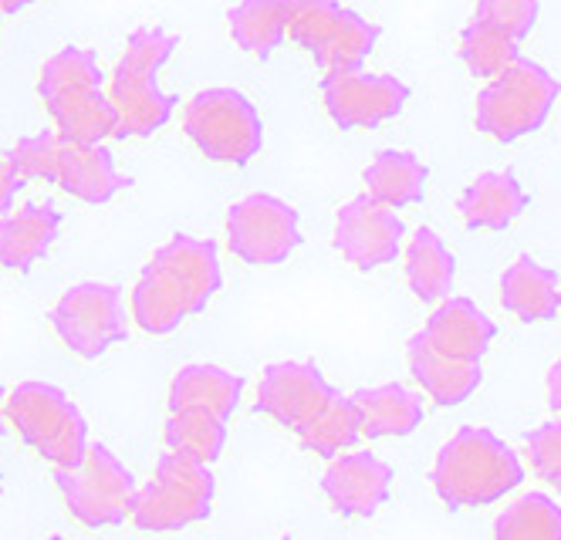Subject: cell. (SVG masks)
<instances>
[{
  "instance_id": "obj_1",
  "label": "cell",
  "mask_w": 561,
  "mask_h": 540,
  "mask_svg": "<svg viewBox=\"0 0 561 540\" xmlns=\"http://www.w3.org/2000/svg\"><path fill=\"white\" fill-rule=\"evenodd\" d=\"M220 284L224 274L217 243L180 233L159 246L142 267L129 298V314L146 335H170L186 318L210 305Z\"/></svg>"
},
{
  "instance_id": "obj_2",
  "label": "cell",
  "mask_w": 561,
  "mask_h": 540,
  "mask_svg": "<svg viewBox=\"0 0 561 540\" xmlns=\"http://www.w3.org/2000/svg\"><path fill=\"white\" fill-rule=\"evenodd\" d=\"M430 483L450 510H477L504 501L525 483V463L497 433L463 426L439 446Z\"/></svg>"
},
{
  "instance_id": "obj_3",
  "label": "cell",
  "mask_w": 561,
  "mask_h": 540,
  "mask_svg": "<svg viewBox=\"0 0 561 540\" xmlns=\"http://www.w3.org/2000/svg\"><path fill=\"white\" fill-rule=\"evenodd\" d=\"M37 99H42L55 133L65 139H118V112L102 85V68L92 51L75 45L55 51L37 74Z\"/></svg>"
},
{
  "instance_id": "obj_4",
  "label": "cell",
  "mask_w": 561,
  "mask_h": 540,
  "mask_svg": "<svg viewBox=\"0 0 561 540\" xmlns=\"http://www.w3.org/2000/svg\"><path fill=\"white\" fill-rule=\"evenodd\" d=\"M180 41L163 27H136L118 58L108 99L118 112V139L152 136L167 126L176 112V99L159 89V71L173 58Z\"/></svg>"
},
{
  "instance_id": "obj_5",
  "label": "cell",
  "mask_w": 561,
  "mask_h": 540,
  "mask_svg": "<svg viewBox=\"0 0 561 540\" xmlns=\"http://www.w3.org/2000/svg\"><path fill=\"white\" fill-rule=\"evenodd\" d=\"M8 423L55 470L82 463L89 452V423L71 395L51 382H21L8 392Z\"/></svg>"
},
{
  "instance_id": "obj_6",
  "label": "cell",
  "mask_w": 561,
  "mask_h": 540,
  "mask_svg": "<svg viewBox=\"0 0 561 540\" xmlns=\"http://www.w3.org/2000/svg\"><path fill=\"white\" fill-rule=\"evenodd\" d=\"M217 480L210 463H199L183 452H167L156 463L146 486L136 493L133 524L146 533H173L207 520L214 510Z\"/></svg>"
},
{
  "instance_id": "obj_7",
  "label": "cell",
  "mask_w": 561,
  "mask_h": 540,
  "mask_svg": "<svg viewBox=\"0 0 561 540\" xmlns=\"http://www.w3.org/2000/svg\"><path fill=\"white\" fill-rule=\"evenodd\" d=\"M558 95V81L541 65L520 58L480 92L477 129L497 142H517L545 126Z\"/></svg>"
},
{
  "instance_id": "obj_8",
  "label": "cell",
  "mask_w": 561,
  "mask_h": 540,
  "mask_svg": "<svg viewBox=\"0 0 561 540\" xmlns=\"http://www.w3.org/2000/svg\"><path fill=\"white\" fill-rule=\"evenodd\" d=\"M55 486L68 514L82 527H115L133 517L136 476L105 443H92L82 463L55 470Z\"/></svg>"
},
{
  "instance_id": "obj_9",
  "label": "cell",
  "mask_w": 561,
  "mask_h": 540,
  "mask_svg": "<svg viewBox=\"0 0 561 540\" xmlns=\"http://www.w3.org/2000/svg\"><path fill=\"white\" fill-rule=\"evenodd\" d=\"M183 129L199 152L224 165H248L264 146L257 108L233 89H207L190 99Z\"/></svg>"
},
{
  "instance_id": "obj_10",
  "label": "cell",
  "mask_w": 561,
  "mask_h": 540,
  "mask_svg": "<svg viewBox=\"0 0 561 540\" xmlns=\"http://www.w3.org/2000/svg\"><path fill=\"white\" fill-rule=\"evenodd\" d=\"M51 331L78 358H102L112 345L129 338V314L123 290L105 280H82L68 287L51 308Z\"/></svg>"
},
{
  "instance_id": "obj_11",
  "label": "cell",
  "mask_w": 561,
  "mask_h": 540,
  "mask_svg": "<svg viewBox=\"0 0 561 540\" xmlns=\"http://www.w3.org/2000/svg\"><path fill=\"white\" fill-rule=\"evenodd\" d=\"M288 37L318 61V68L339 71L363 68L379 41V27L335 0H291Z\"/></svg>"
},
{
  "instance_id": "obj_12",
  "label": "cell",
  "mask_w": 561,
  "mask_h": 540,
  "mask_svg": "<svg viewBox=\"0 0 561 540\" xmlns=\"http://www.w3.org/2000/svg\"><path fill=\"white\" fill-rule=\"evenodd\" d=\"M301 243L298 210L285 199L254 193L230 206L227 214V246L230 254L248 264H280Z\"/></svg>"
},
{
  "instance_id": "obj_13",
  "label": "cell",
  "mask_w": 561,
  "mask_h": 540,
  "mask_svg": "<svg viewBox=\"0 0 561 540\" xmlns=\"http://www.w3.org/2000/svg\"><path fill=\"white\" fill-rule=\"evenodd\" d=\"M322 99L342 129H373L403 112L410 89L389 74H369L363 68L325 71Z\"/></svg>"
},
{
  "instance_id": "obj_14",
  "label": "cell",
  "mask_w": 561,
  "mask_h": 540,
  "mask_svg": "<svg viewBox=\"0 0 561 540\" xmlns=\"http://www.w3.org/2000/svg\"><path fill=\"white\" fill-rule=\"evenodd\" d=\"M403 220L396 217L392 206L373 199L369 193L345 203L335 220V251L355 271H376L392 264L399 246H403Z\"/></svg>"
},
{
  "instance_id": "obj_15",
  "label": "cell",
  "mask_w": 561,
  "mask_h": 540,
  "mask_svg": "<svg viewBox=\"0 0 561 540\" xmlns=\"http://www.w3.org/2000/svg\"><path fill=\"white\" fill-rule=\"evenodd\" d=\"M339 392L311 361H274L257 382V412L301 433Z\"/></svg>"
},
{
  "instance_id": "obj_16",
  "label": "cell",
  "mask_w": 561,
  "mask_h": 540,
  "mask_svg": "<svg viewBox=\"0 0 561 540\" xmlns=\"http://www.w3.org/2000/svg\"><path fill=\"white\" fill-rule=\"evenodd\" d=\"M45 183H55L71 199H82L89 206H102L129 186V180L115 170V159L102 142H78L65 139L61 133L48 159Z\"/></svg>"
},
{
  "instance_id": "obj_17",
  "label": "cell",
  "mask_w": 561,
  "mask_h": 540,
  "mask_svg": "<svg viewBox=\"0 0 561 540\" xmlns=\"http://www.w3.org/2000/svg\"><path fill=\"white\" fill-rule=\"evenodd\" d=\"M322 493L342 517H373L392 493V467L376 452H342L322 476Z\"/></svg>"
},
{
  "instance_id": "obj_18",
  "label": "cell",
  "mask_w": 561,
  "mask_h": 540,
  "mask_svg": "<svg viewBox=\"0 0 561 540\" xmlns=\"http://www.w3.org/2000/svg\"><path fill=\"white\" fill-rule=\"evenodd\" d=\"M407 361H410V376L416 379V386L444 409L467 402L480 389V382H484L480 361H463V358L444 355L439 348H433V342L423 335V331L410 338Z\"/></svg>"
},
{
  "instance_id": "obj_19",
  "label": "cell",
  "mask_w": 561,
  "mask_h": 540,
  "mask_svg": "<svg viewBox=\"0 0 561 540\" xmlns=\"http://www.w3.org/2000/svg\"><path fill=\"white\" fill-rule=\"evenodd\" d=\"M61 233V214L55 203H24L0 220V267L31 271L45 261Z\"/></svg>"
},
{
  "instance_id": "obj_20",
  "label": "cell",
  "mask_w": 561,
  "mask_h": 540,
  "mask_svg": "<svg viewBox=\"0 0 561 540\" xmlns=\"http://www.w3.org/2000/svg\"><path fill=\"white\" fill-rule=\"evenodd\" d=\"M423 335L450 358L480 361L497 338V324L480 311L470 298H447L430 314Z\"/></svg>"
},
{
  "instance_id": "obj_21",
  "label": "cell",
  "mask_w": 561,
  "mask_h": 540,
  "mask_svg": "<svg viewBox=\"0 0 561 540\" xmlns=\"http://www.w3.org/2000/svg\"><path fill=\"white\" fill-rule=\"evenodd\" d=\"M244 395V379L220 365H186L170 382V412H207L230 420Z\"/></svg>"
},
{
  "instance_id": "obj_22",
  "label": "cell",
  "mask_w": 561,
  "mask_h": 540,
  "mask_svg": "<svg viewBox=\"0 0 561 540\" xmlns=\"http://www.w3.org/2000/svg\"><path fill=\"white\" fill-rule=\"evenodd\" d=\"M355 412H358V426L363 436L369 439H389V436H410L423 423V399L410 392L399 382L373 386L352 395Z\"/></svg>"
},
{
  "instance_id": "obj_23",
  "label": "cell",
  "mask_w": 561,
  "mask_h": 540,
  "mask_svg": "<svg viewBox=\"0 0 561 540\" xmlns=\"http://www.w3.org/2000/svg\"><path fill=\"white\" fill-rule=\"evenodd\" d=\"M501 305L517 321H551L561 311V280L551 267L517 257L501 277Z\"/></svg>"
},
{
  "instance_id": "obj_24",
  "label": "cell",
  "mask_w": 561,
  "mask_h": 540,
  "mask_svg": "<svg viewBox=\"0 0 561 540\" xmlns=\"http://www.w3.org/2000/svg\"><path fill=\"white\" fill-rule=\"evenodd\" d=\"M525 206H528L525 189H520V183L511 170H504V173L477 176L463 189L457 210H460L463 223L473 230H504L507 223H514L520 217Z\"/></svg>"
},
{
  "instance_id": "obj_25",
  "label": "cell",
  "mask_w": 561,
  "mask_h": 540,
  "mask_svg": "<svg viewBox=\"0 0 561 540\" xmlns=\"http://www.w3.org/2000/svg\"><path fill=\"white\" fill-rule=\"evenodd\" d=\"M457 277V261L450 246L439 240L430 227H420L407 246V280L413 295L426 305L447 301Z\"/></svg>"
},
{
  "instance_id": "obj_26",
  "label": "cell",
  "mask_w": 561,
  "mask_h": 540,
  "mask_svg": "<svg viewBox=\"0 0 561 540\" xmlns=\"http://www.w3.org/2000/svg\"><path fill=\"white\" fill-rule=\"evenodd\" d=\"M291 0H240L230 11V34L254 58H267L288 37Z\"/></svg>"
},
{
  "instance_id": "obj_27",
  "label": "cell",
  "mask_w": 561,
  "mask_h": 540,
  "mask_svg": "<svg viewBox=\"0 0 561 540\" xmlns=\"http://www.w3.org/2000/svg\"><path fill=\"white\" fill-rule=\"evenodd\" d=\"M366 189L373 199L392 206H413L423 199V189H426V165L413 156V152H379L369 165H366Z\"/></svg>"
},
{
  "instance_id": "obj_28",
  "label": "cell",
  "mask_w": 561,
  "mask_h": 540,
  "mask_svg": "<svg viewBox=\"0 0 561 540\" xmlns=\"http://www.w3.org/2000/svg\"><path fill=\"white\" fill-rule=\"evenodd\" d=\"M494 540H561V504L531 490L494 520Z\"/></svg>"
},
{
  "instance_id": "obj_29",
  "label": "cell",
  "mask_w": 561,
  "mask_h": 540,
  "mask_svg": "<svg viewBox=\"0 0 561 540\" xmlns=\"http://www.w3.org/2000/svg\"><path fill=\"white\" fill-rule=\"evenodd\" d=\"M301 446L322 460H335V456L348 452L358 439H363V426H358V412L352 395H335L314 420L298 433Z\"/></svg>"
},
{
  "instance_id": "obj_30",
  "label": "cell",
  "mask_w": 561,
  "mask_h": 540,
  "mask_svg": "<svg viewBox=\"0 0 561 540\" xmlns=\"http://www.w3.org/2000/svg\"><path fill=\"white\" fill-rule=\"evenodd\" d=\"M460 58L477 78H497L520 61V37L507 34L491 21H473L460 34Z\"/></svg>"
},
{
  "instance_id": "obj_31",
  "label": "cell",
  "mask_w": 561,
  "mask_h": 540,
  "mask_svg": "<svg viewBox=\"0 0 561 540\" xmlns=\"http://www.w3.org/2000/svg\"><path fill=\"white\" fill-rule=\"evenodd\" d=\"M163 439L173 452L193 456L199 463H217L227 446V420L207 412H170Z\"/></svg>"
},
{
  "instance_id": "obj_32",
  "label": "cell",
  "mask_w": 561,
  "mask_h": 540,
  "mask_svg": "<svg viewBox=\"0 0 561 540\" xmlns=\"http://www.w3.org/2000/svg\"><path fill=\"white\" fill-rule=\"evenodd\" d=\"M525 452L531 460V470L541 483L561 490V420L541 423L538 429L528 433Z\"/></svg>"
},
{
  "instance_id": "obj_33",
  "label": "cell",
  "mask_w": 561,
  "mask_h": 540,
  "mask_svg": "<svg viewBox=\"0 0 561 540\" xmlns=\"http://www.w3.org/2000/svg\"><path fill=\"white\" fill-rule=\"evenodd\" d=\"M55 139H58V133H37V136L18 139V146L4 156L8 170H11L21 183L45 180V173H48V159H51V149H55Z\"/></svg>"
},
{
  "instance_id": "obj_34",
  "label": "cell",
  "mask_w": 561,
  "mask_h": 540,
  "mask_svg": "<svg viewBox=\"0 0 561 540\" xmlns=\"http://www.w3.org/2000/svg\"><path fill=\"white\" fill-rule=\"evenodd\" d=\"M477 18L525 37L538 21V0H477Z\"/></svg>"
},
{
  "instance_id": "obj_35",
  "label": "cell",
  "mask_w": 561,
  "mask_h": 540,
  "mask_svg": "<svg viewBox=\"0 0 561 540\" xmlns=\"http://www.w3.org/2000/svg\"><path fill=\"white\" fill-rule=\"evenodd\" d=\"M21 186H24V183L8 170V162L0 159V214H11V206H14Z\"/></svg>"
},
{
  "instance_id": "obj_36",
  "label": "cell",
  "mask_w": 561,
  "mask_h": 540,
  "mask_svg": "<svg viewBox=\"0 0 561 540\" xmlns=\"http://www.w3.org/2000/svg\"><path fill=\"white\" fill-rule=\"evenodd\" d=\"M548 405L561 415V358L548 371Z\"/></svg>"
},
{
  "instance_id": "obj_37",
  "label": "cell",
  "mask_w": 561,
  "mask_h": 540,
  "mask_svg": "<svg viewBox=\"0 0 561 540\" xmlns=\"http://www.w3.org/2000/svg\"><path fill=\"white\" fill-rule=\"evenodd\" d=\"M34 0H0V11H4V18H11V14H18V11H24V8H31Z\"/></svg>"
},
{
  "instance_id": "obj_38",
  "label": "cell",
  "mask_w": 561,
  "mask_h": 540,
  "mask_svg": "<svg viewBox=\"0 0 561 540\" xmlns=\"http://www.w3.org/2000/svg\"><path fill=\"white\" fill-rule=\"evenodd\" d=\"M4 405H8V392L0 389V433H4V423H8V412H4Z\"/></svg>"
},
{
  "instance_id": "obj_39",
  "label": "cell",
  "mask_w": 561,
  "mask_h": 540,
  "mask_svg": "<svg viewBox=\"0 0 561 540\" xmlns=\"http://www.w3.org/2000/svg\"><path fill=\"white\" fill-rule=\"evenodd\" d=\"M48 540H65V537H48Z\"/></svg>"
},
{
  "instance_id": "obj_40",
  "label": "cell",
  "mask_w": 561,
  "mask_h": 540,
  "mask_svg": "<svg viewBox=\"0 0 561 540\" xmlns=\"http://www.w3.org/2000/svg\"><path fill=\"white\" fill-rule=\"evenodd\" d=\"M277 540H291V537H277Z\"/></svg>"
},
{
  "instance_id": "obj_41",
  "label": "cell",
  "mask_w": 561,
  "mask_h": 540,
  "mask_svg": "<svg viewBox=\"0 0 561 540\" xmlns=\"http://www.w3.org/2000/svg\"><path fill=\"white\" fill-rule=\"evenodd\" d=\"M0 18H4V11H0Z\"/></svg>"
}]
</instances>
